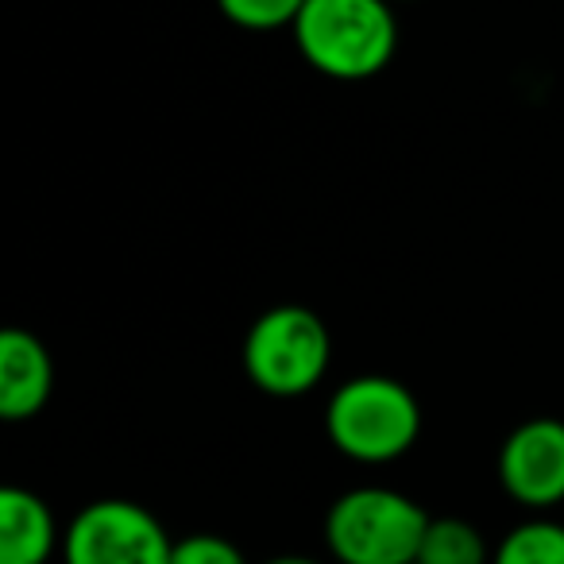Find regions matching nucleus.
Returning <instances> with one entry per match:
<instances>
[{"mask_svg": "<svg viewBox=\"0 0 564 564\" xmlns=\"http://www.w3.org/2000/svg\"><path fill=\"white\" fill-rule=\"evenodd\" d=\"M394 0H306L294 20V47L333 82H368L399 51Z\"/></svg>", "mask_w": 564, "mask_h": 564, "instance_id": "1", "label": "nucleus"}, {"mask_svg": "<svg viewBox=\"0 0 564 564\" xmlns=\"http://www.w3.org/2000/svg\"><path fill=\"white\" fill-rule=\"evenodd\" d=\"M422 406L402 379L356 376L333 391L325 406V437L356 464H391L414 448Z\"/></svg>", "mask_w": 564, "mask_h": 564, "instance_id": "2", "label": "nucleus"}, {"mask_svg": "<svg viewBox=\"0 0 564 564\" xmlns=\"http://www.w3.org/2000/svg\"><path fill=\"white\" fill-rule=\"evenodd\" d=\"M430 514L394 487H352L325 514V545L337 564L417 561Z\"/></svg>", "mask_w": 564, "mask_h": 564, "instance_id": "3", "label": "nucleus"}, {"mask_svg": "<svg viewBox=\"0 0 564 564\" xmlns=\"http://www.w3.org/2000/svg\"><path fill=\"white\" fill-rule=\"evenodd\" d=\"M333 337L306 306H271L243 337V371L271 399H302L325 379Z\"/></svg>", "mask_w": 564, "mask_h": 564, "instance_id": "4", "label": "nucleus"}, {"mask_svg": "<svg viewBox=\"0 0 564 564\" xmlns=\"http://www.w3.org/2000/svg\"><path fill=\"white\" fill-rule=\"evenodd\" d=\"M174 541L132 499L86 502L63 533V564H171Z\"/></svg>", "mask_w": 564, "mask_h": 564, "instance_id": "5", "label": "nucleus"}, {"mask_svg": "<svg viewBox=\"0 0 564 564\" xmlns=\"http://www.w3.org/2000/svg\"><path fill=\"white\" fill-rule=\"evenodd\" d=\"M499 484L530 510L564 502V422L530 417L514 425L499 448Z\"/></svg>", "mask_w": 564, "mask_h": 564, "instance_id": "6", "label": "nucleus"}, {"mask_svg": "<svg viewBox=\"0 0 564 564\" xmlns=\"http://www.w3.org/2000/svg\"><path fill=\"white\" fill-rule=\"evenodd\" d=\"M55 394V360L28 329L0 333V417L32 422Z\"/></svg>", "mask_w": 564, "mask_h": 564, "instance_id": "7", "label": "nucleus"}, {"mask_svg": "<svg viewBox=\"0 0 564 564\" xmlns=\"http://www.w3.org/2000/svg\"><path fill=\"white\" fill-rule=\"evenodd\" d=\"M58 541V522L40 495L28 487L0 491V564H51Z\"/></svg>", "mask_w": 564, "mask_h": 564, "instance_id": "8", "label": "nucleus"}, {"mask_svg": "<svg viewBox=\"0 0 564 564\" xmlns=\"http://www.w3.org/2000/svg\"><path fill=\"white\" fill-rule=\"evenodd\" d=\"M417 561L422 564H487L484 533L476 530L464 518H430L425 525L422 549H417Z\"/></svg>", "mask_w": 564, "mask_h": 564, "instance_id": "9", "label": "nucleus"}, {"mask_svg": "<svg viewBox=\"0 0 564 564\" xmlns=\"http://www.w3.org/2000/svg\"><path fill=\"white\" fill-rule=\"evenodd\" d=\"M491 564H564V525L553 518H525L499 541Z\"/></svg>", "mask_w": 564, "mask_h": 564, "instance_id": "10", "label": "nucleus"}, {"mask_svg": "<svg viewBox=\"0 0 564 564\" xmlns=\"http://www.w3.org/2000/svg\"><path fill=\"white\" fill-rule=\"evenodd\" d=\"M306 0H217L220 17L243 32H279L294 28Z\"/></svg>", "mask_w": 564, "mask_h": 564, "instance_id": "11", "label": "nucleus"}, {"mask_svg": "<svg viewBox=\"0 0 564 564\" xmlns=\"http://www.w3.org/2000/svg\"><path fill=\"white\" fill-rule=\"evenodd\" d=\"M171 564H248L240 545L220 533H189V538L174 541Z\"/></svg>", "mask_w": 564, "mask_h": 564, "instance_id": "12", "label": "nucleus"}, {"mask_svg": "<svg viewBox=\"0 0 564 564\" xmlns=\"http://www.w3.org/2000/svg\"><path fill=\"white\" fill-rule=\"evenodd\" d=\"M263 564H322V561H314V556L291 553V556H271V561H263Z\"/></svg>", "mask_w": 564, "mask_h": 564, "instance_id": "13", "label": "nucleus"}, {"mask_svg": "<svg viewBox=\"0 0 564 564\" xmlns=\"http://www.w3.org/2000/svg\"><path fill=\"white\" fill-rule=\"evenodd\" d=\"M410 564H422V561H410Z\"/></svg>", "mask_w": 564, "mask_h": 564, "instance_id": "14", "label": "nucleus"}]
</instances>
